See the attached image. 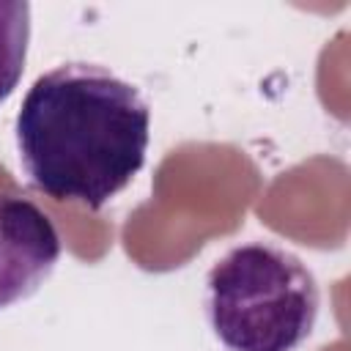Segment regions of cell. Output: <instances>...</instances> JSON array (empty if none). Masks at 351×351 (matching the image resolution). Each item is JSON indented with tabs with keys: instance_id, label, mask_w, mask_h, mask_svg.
Listing matches in <instances>:
<instances>
[{
	"instance_id": "cell-4",
	"label": "cell",
	"mask_w": 351,
	"mask_h": 351,
	"mask_svg": "<svg viewBox=\"0 0 351 351\" xmlns=\"http://www.w3.org/2000/svg\"><path fill=\"white\" fill-rule=\"evenodd\" d=\"M30 44V5L0 0V104L16 90Z\"/></svg>"
},
{
	"instance_id": "cell-3",
	"label": "cell",
	"mask_w": 351,
	"mask_h": 351,
	"mask_svg": "<svg viewBox=\"0 0 351 351\" xmlns=\"http://www.w3.org/2000/svg\"><path fill=\"white\" fill-rule=\"evenodd\" d=\"M60 236L33 200L0 192V310L33 296L60 261Z\"/></svg>"
},
{
	"instance_id": "cell-1",
	"label": "cell",
	"mask_w": 351,
	"mask_h": 351,
	"mask_svg": "<svg viewBox=\"0 0 351 351\" xmlns=\"http://www.w3.org/2000/svg\"><path fill=\"white\" fill-rule=\"evenodd\" d=\"M14 134L38 192L99 211L143 170L151 110L107 66L63 63L27 88Z\"/></svg>"
},
{
	"instance_id": "cell-2",
	"label": "cell",
	"mask_w": 351,
	"mask_h": 351,
	"mask_svg": "<svg viewBox=\"0 0 351 351\" xmlns=\"http://www.w3.org/2000/svg\"><path fill=\"white\" fill-rule=\"evenodd\" d=\"M208 324L228 351H296L315 329L321 291L299 255L271 241L225 252L208 271Z\"/></svg>"
}]
</instances>
